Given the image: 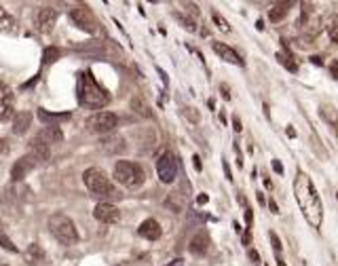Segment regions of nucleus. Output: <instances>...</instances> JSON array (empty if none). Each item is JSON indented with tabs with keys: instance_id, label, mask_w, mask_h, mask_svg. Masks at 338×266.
Masks as SVG:
<instances>
[{
	"instance_id": "obj_13",
	"label": "nucleus",
	"mask_w": 338,
	"mask_h": 266,
	"mask_svg": "<svg viewBox=\"0 0 338 266\" xmlns=\"http://www.w3.org/2000/svg\"><path fill=\"white\" fill-rule=\"evenodd\" d=\"M15 117L13 108V93L4 83H0V121H8Z\"/></svg>"
},
{
	"instance_id": "obj_23",
	"label": "nucleus",
	"mask_w": 338,
	"mask_h": 266,
	"mask_svg": "<svg viewBox=\"0 0 338 266\" xmlns=\"http://www.w3.org/2000/svg\"><path fill=\"white\" fill-rule=\"evenodd\" d=\"M277 59L290 70V72H296V70H298V64H296V61H292V55H290V53H277Z\"/></svg>"
},
{
	"instance_id": "obj_10",
	"label": "nucleus",
	"mask_w": 338,
	"mask_h": 266,
	"mask_svg": "<svg viewBox=\"0 0 338 266\" xmlns=\"http://www.w3.org/2000/svg\"><path fill=\"white\" fill-rule=\"evenodd\" d=\"M211 49H213V53L220 57V59H224V61H228V64H235V66H243L245 61L241 59V55L233 49V47H228L226 42H218V40H213L211 42Z\"/></svg>"
},
{
	"instance_id": "obj_33",
	"label": "nucleus",
	"mask_w": 338,
	"mask_h": 266,
	"mask_svg": "<svg viewBox=\"0 0 338 266\" xmlns=\"http://www.w3.org/2000/svg\"><path fill=\"white\" fill-rule=\"evenodd\" d=\"M245 220H247V226H252V209L247 203H245Z\"/></svg>"
},
{
	"instance_id": "obj_31",
	"label": "nucleus",
	"mask_w": 338,
	"mask_h": 266,
	"mask_svg": "<svg viewBox=\"0 0 338 266\" xmlns=\"http://www.w3.org/2000/svg\"><path fill=\"white\" fill-rule=\"evenodd\" d=\"M184 117H188L190 123H199V112H194V108H184Z\"/></svg>"
},
{
	"instance_id": "obj_40",
	"label": "nucleus",
	"mask_w": 338,
	"mask_h": 266,
	"mask_svg": "<svg viewBox=\"0 0 338 266\" xmlns=\"http://www.w3.org/2000/svg\"><path fill=\"white\" fill-rule=\"evenodd\" d=\"M250 243H252V233L247 230V233L243 235V245H250Z\"/></svg>"
},
{
	"instance_id": "obj_7",
	"label": "nucleus",
	"mask_w": 338,
	"mask_h": 266,
	"mask_svg": "<svg viewBox=\"0 0 338 266\" xmlns=\"http://www.w3.org/2000/svg\"><path fill=\"white\" fill-rule=\"evenodd\" d=\"M157 175L163 184H171L177 175V158L171 152H163L157 161Z\"/></svg>"
},
{
	"instance_id": "obj_26",
	"label": "nucleus",
	"mask_w": 338,
	"mask_h": 266,
	"mask_svg": "<svg viewBox=\"0 0 338 266\" xmlns=\"http://www.w3.org/2000/svg\"><path fill=\"white\" fill-rule=\"evenodd\" d=\"M328 34H330V38L338 44V15H334L330 19V25H328Z\"/></svg>"
},
{
	"instance_id": "obj_34",
	"label": "nucleus",
	"mask_w": 338,
	"mask_h": 266,
	"mask_svg": "<svg viewBox=\"0 0 338 266\" xmlns=\"http://www.w3.org/2000/svg\"><path fill=\"white\" fill-rule=\"evenodd\" d=\"M330 70H332V76L338 81V61H330Z\"/></svg>"
},
{
	"instance_id": "obj_15",
	"label": "nucleus",
	"mask_w": 338,
	"mask_h": 266,
	"mask_svg": "<svg viewBox=\"0 0 338 266\" xmlns=\"http://www.w3.org/2000/svg\"><path fill=\"white\" fill-rule=\"evenodd\" d=\"M138 235H140L142 239H146V241H157V239H161L163 228H161V224H159L155 218H148V220H144V222L140 224Z\"/></svg>"
},
{
	"instance_id": "obj_29",
	"label": "nucleus",
	"mask_w": 338,
	"mask_h": 266,
	"mask_svg": "<svg viewBox=\"0 0 338 266\" xmlns=\"http://www.w3.org/2000/svg\"><path fill=\"white\" fill-rule=\"evenodd\" d=\"M175 17L184 23V28H186V30H190V32L197 30V25H194V21H192V19H188V17H182V15H175Z\"/></svg>"
},
{
	"instance_id": "obj_44",
	"label": "nucleus",
	"mask_w": 338,
	"mask_h": 266,
	"mask_svg": "<svg viewBox=\"0 0 338 266\" xmlns=\"http://www.w3.org/2000/svg\"><path fill=\"white\" fill-rule=\"evenodd\" d=\"M4 19H6V13H4V8H2V6H0V23H2Z\"/></svg>"
},
{
	"instance_id": "obj_48",
	"label": "nucleus",
	"mask_w": 338,
	"mask_h": 266,
	"mask_svg": "<svg viewBox=\"0 0 338 266\" xmlns=\"http://www.w3.org/2000/svg\"><path fill=\"white\" fill-rule=\"evenodd\" d=\"M277 264H279V266H286V262H283V260L279 258V256H277Z\"/></svg>"
},
{
	"instance_id": "obj_39",
	"label": "nucleus",
	"mask_w": 338,
	"mask_h": 266,
	"mask_svg": "<svg viewBox=\"0 0 338 266\" xmlns=\"http://www.w3.org/2000/svg\"><path fill=\"white\" fill-rule=\"evenodd\" d=\"M192 165H194V169L201 171V158L199 156H192Z\"/></svg>"
},
{
	"instance_id": "obj_17",
	"label": "nucleus",
	"mask_w": 338,
	"mask_h": 266,
	"mask_svg": "<svg viewBox=\"0 0 338 266\" xmlns=\"http://www.w3.org/2000/svg\"><path fill=\"white\" fill-rule=\"evenodd\" d=\"M30 125H32V112L30 110H21L13 117V133L15 135H23Z\"/></svg>"
},
{
	"instance_id": "obj_1",
	"label": "nucleus",
	"mask_w": 338,
	"mask_h": 266,
	"mask_svg": "<svg viewBox=\"0 0 338 266\" xmlns=\"http://www.w3.org/2000/svg\"><path fill=\"white\" fill-rule=\"evenodd\" d=\"M294 197L296 203L302 211V216L313 228H319L324 222V205L322 199L317 194V188L311 182V177L305 171H298L296 180H294Z\"/></svg>"
},
{
	"instance_id": "obj_6",
	"label": "nucleus",
	"mask_w": 338,
	"mask_h": 266,
	"mask_svg": "<svg viewBox=\"0 0 338 266\" xmlns=\"http://www.w3.org/2000/svg\"><path fill=\"white\" fill-rule=\"evenodd\" d=\"M119 125V117L112 112H95L93 117H89L85 127L91 133H108Z\"/></svg>"
},
{
	"instance_id": "obj_25",
	"label": "nucleus",
	"mask_w": 338,
	"mask_h": 266,
	"mask_svg": "<svg viewBox=\"0 0 338 266\" xmlns=\"http://www.w3.org/2000/svg\"><path fill=\"white\" fill-rule=\"evenodd\" d=\"M211 19L216 21V25H218V28H220L222 32H230V25H228V21H226L224 17H222L218 11H211Z\"/></svg>"
},
{
	"instance_id": "obj_8",
	"label": "nucleus",
	"mask_w": 338,
	"mask_h": 266,
	"mask_svg": "<svg viewBox=\"0 0 338 266\" xmlns=\"http://www.w3.org/2000/svg\"><path fill=\"white\" fill-rule=\"evenodd\" d=\"M70 19H72L78 28L81 30H85V32H89V34H97V19H95V15L91 13V8L89 6H76V8H72L70 11Z\"/></svg>"
},
{
	"instance_id": "obj_22",
	"label": "nucleus",
	"mask_w": 338,
	"mask_h": 266,
	"mask_svg": "<svg viewBox=\"0 0 338 266\" xmlns=\"http://www.w3.org/2000/svg\"><path fill=\"white\" fill-rule=\"evenodd\" d=\"M0 245H2L6 252H13V254L17 252V247L13 245V241H11V239L6 237V233H4V224H2V222H0Z\"/></svg>"
},
{
	"instance_id": "obj_32",
	"label": "nucleus",
	"mask_w": 338,
	"mask_h": 266,
	"mask_svg": "<svg viewBox=\"0 0 338 266\" xmlns=\"http://www.w3.org/2000/svg\"><path fill=\"white\" fill-rule=\"evenodd\" d=\"M273 169L277 171V173H283V165H281V161H277V158H273Z\"/></svg>"
},
{
	"instance_id": "obj_20",
	"label": "nucleus",
	"mask_w": 338,
	"mask_h": 266,
	"mask_svg": "<svg viewBox=\"0 0 338 266\" xmlns=\"http://www.w3.org/2000/svg\"><path fill=\"white\" fill-rule=\"evenodd\" d=\"M290 6H294V2H277V4H273V8L269 11V17H271V21H281L283 17L288 15L290 11Z\"/></svg>"
},
{
	"instance_id": "obj_43",
	"label": "nucleus",
	"mask_w": 338,
	"mask_h": 266,
	"mask_svg": "<svg viewBox=\"0 0 338 266\" xmlns=\"http://www.w3.org/2000/svg\"><path fill=\"white\" fill-rule=\"evenodd\" d=\"M169 266H184V260H182V258H177V260H173Z\"/></svg>"
},
{
	"instance_id": "obj_35",
	"label": "nucleus",
	"mask_w": 338,
	"mask_h": 266,
	"mask_svg": "<svg viewBox=\"0 0 338 266\" xmlns=\"http://www.w3.org/2000/svg\"><path fill=\"white\" fill-rule=\"evenodd\" d=\"M250 260H252V262H256V264L260 262V256H258V252H256V250H250Z\"/></svg>"
},
{
	"instance_id": "obj_14",
	"label": "nucleus",
	"mask_w": 338,
	"mask_h": 266,
	"mask_svg": "<svg viewBox=\"0 0 338 266\" xmlns=\"http://www.w3.org/2000/svg\"><path fill=\"white\" fill-rule=\"evenodd\" d=\"M36 161L38 158L34 156V154H28V156H23V158H19L15 165H13V171H11V177H13V182H19V180H23L25 175H28L34 167H36Z\"/></svg>"
},
{
	"instance_id": "obj_4",
	"label": "nucleus",
	"mask_w": 338,
	"mask_h": 266,
	"mask_svg": "<svg viewBox=\"0 0 338 266\" xmlns=\"http://www.w3.org/2000/svg\"><path fill=\"white\" fill-rule=\"evenodd\" d=\"M114 180H117L119 184H123L125 188H140L146 180V173L138 163L119 161L117 165H114Z\"/></svg>"
},
{
	"instance_id": "obj_2",
	"label": "nucleus",
	"mask_w": 338,
	"mask_h": 266,
	"mask_svg": "<svg viewBox=\"0 0 338 266\" xmlns=\"http://www.w3.org/2000/svg\"><path fill=\"white\" fill-rule=\"evenodd\" d=\"M78 104L91 110H102L110 104L108 91L97 85L91 72H81L78 74Z\"/></svg>"
},
{
	"instance_id": "obj_12",
	"label": "nucleus",
	"mask_w": 338,
	"mask_h": 266,
	"mask_svg": "<svg viewBox=\"0 0 338 266\" xmlns=\"http://www.w3.org/2000/svg\"><path fill=\"white\" fill-rule=\"evenodd\" d=\"M30 146H32V150H34V156L38 158V161H44V158H49V154H51V139H49V135L44 133L42 129L34 135V139L30 141Z\"/></svg>"
},
{
	"instance_id": "obj_30",
	"label": "nucleus",
	"mask_w": 338,
	"mask_h": 266,
	"mask_svg": "<svg viewBox=\"0 0 338 266\" xmlns=\"http://www.w3.org/2000/svg\"><path fill=\"white\" fill-rule=\"evenodd\" d=\"M57 55H59L57 49H47V51H44V64H49V61H55Z\"/></svg>"
},
{
	"instance_id": "obj_38",
	"label": "nucleus",
	"mask_w": 338,
	"mask_h": 266,
	"mask_svg": "<svg viewBox=\"0 0 338 266\" xmlns=\"http://www.w3.org/2000/svg\"><path fill=\"white\" fill-rule=\"evenodd\" d=\"M233 129H235V131H237V133H239V131H241V129H243V127H241V121H239V119H237V117H235V119H233Z\"/></svg>"
},
{
	"instance_id": "obj_11",
	"label": "nucleus",
	"mask_w": 338,
	"mask_h": 266,
	"mask_svg": "<svg viewBox=\"0 0 338 266\" xmlns=\"http://www.w3.org/2000/svg\"><path fill=\"white\" fill-rule=\"evenodd\" d=\"M57 21V11L51 6H42L36 13V30L42 34H49L53 30V25Z\"/></svg>"
},
{
	"instance_id": "obj_16",
	"label": "nucleus",
	"mask_w": 338,
	"mask_h": 266,
	"mask_svg": "<svg viewBox=\"0 0 338 266\" xmlns=\"http://www.w3.org/2000/svg\"><path fill=\"white\" fill-rule=\"evenodd\" d=\"M207 250H209V235L207 233H197L192 239H190V243H188V252L192 254V256H205L207 254Z\"/></svg>"
},
{
	"instance_id": "obj_45",
	"label": "nucleus",
	"mask_w": 338,
	"mask_h": 266,
	"mask_svg": "<svg viewBox=\"0 0 338 266\" xmlns=\"http://www.w3.org/2000/svg\"><path fill=\"white\" fill-rule=\"evenodd\" d=\"M258 201H260V205H264V194L262 192H258Z\"/></svg>"
},
{
	"instance_id": "obj_46",
	"label": "nucleus",
	"mask_w": 338,
	"mask_h": 266,
	"mask_svg": "<svg viewBox=\"0 0 338 266\" xmlns=\"http://www.w3.org/2000/svg\"><path fill=\"white\" fill-rule=\"evenodd\" d=\"M256 28H258V30H264V21L260 19V21H258V23H256Z\"/></svg>"
},
{
	"instance_id": "obj_18",
	"label": "nucleus",
	"mask_w": 338,
	"mask_h": 266,
	"mask_svg": "<svg viewBox=\"0 0 338 266\" xmlns=\"http://www.w3.org/2000/svg\"><path fill=\"white\" fill-rule=\"evenodd\" d=\"M102 148L106 150V152H110V154L125 152V150H127V146H125V137H121V135L106 137V139H102Z\"/></svg>"
},
{
	"instance_id": "obj_37",
	"label": "nucleus",
	"mask_w": 338,
	"mask_h": 266,
	"mask_svg": "<svg viewBox=\"0 0 338 266\" xmlns=\"http://www.w3.org/2000/svg\"><path fill=\"white\" fill-rule=\"evenodd\" d=\"M220 91H222V97H224V100H230V93H228V87H226V85H222Z\"/></svg>"
},
{
	"instance_id": "obj_24",
	"label": "nucleus",
	"mask_w": 338,
	"mask_h": 266,
	"mask_svg": "<svg viewBox=\"0 0 338 266\" xmlns=\"http://www.w3.org/2000/svg\"><path fill=\"white\" fill-rule=\"evenodd\" d=\"M38 117L42 119V121H66V119H70V112H64V114H47L42 108L38 110Z\"/></svg>"
},
{
	"instance_id": "obj_21",
	"label": "nucleus",
	"mask_w": 338,
	"mask_h": 266,
	"mask_svg": "<svg viewBox=\"0 0 338 266\" xmlns=\"http://www.w3.org/2000/svg\"><path fill=\"white\" fill-rule=\"evenodd\" d=\"M131 110L133 112H138L140 117H144V119H150L153 117V112H150V108H148V104L142 100V97H138V95H133L131 97Z\"/></svg>"
},
{
	"instance_id": "obj_41",
	"label": "nucleus",
	"mask_w": 338,
	"mask_h": 266,
	"mask_svg": "<svg viewBox=\"0 0 338 266\" xmlns=\"http://www.w3.org/2000/svg\"><path fill=\"white\" fill-rule=\"evenodd\" d=\"M207 201H209L207 194H199V197H197V203H199V205H203V203H207Z\"/></svg>"
},
{
	"instance_id": "obj_3",
	"label": "nucleus",
	"mask_w": 338,
	"mask_h": 266,
	"mask_svg": "<svg viewBox=\"0 0 338 266\" xmlns=\"http://www.w3.org/2000/svg\"><path fill=\"white\" fill-rule=\"evenodd\" d=\"M83 182L89 188V192L95 194L100 199H119V190L114 188V184L110 182V177L106 175L102 169L97 167H91L83 173Z\"/></svg>"
},
{
	"instance_id": "obj_47",
	"label": "nucleus",
	"mask_w": 338,
	"mask_h": 266,
	"mask_svg": "<svg viewBox=\"0 0 338 266\" xmlns=\"http://www.w3.org/2000/svg\"><path fill=\"white\" fill-rule=\"evenodd\" d=\"M288 135H290V137H294V135H296V131L292 129V127H288Z\"/></svg>"
},
{
	"instance_id": "obj_36",
	"label": "nucleus",
	"mask_w": 338,
	"mask_h": 266,
	"mask_svg": "<svg viewBox=\"0 0 338 266\" xmlns=\"http://www.w3.org/2000/svg\"><path fill=\"white\" fill-rule=\"evenodd\" d=\"M269 209H271V214H279V207L275 201H269Z\"/></svg>"
},
{
	"instance_id": "obj_42",
	"label": "nucleus",
	"mask_w": 338,
	"mask_h": 266,
	"mask_svg": "<svg viewBox=\"0 0 338 266\" xmlns=\"http://www.w3.org/2000/svg\"><path fill=\"white\" fill-rule=\"evenodd\" d=\"M311 64H317V66H322L324 61H322V57H317V55H315V57H311Z\"/></svg>"
},
{
	"instance_id": "obj_9",
	"label": "nucleus",
	"mask_w": 338,
	"mask_h": 266,
	"mask_svg": "<svg viewBox=\"0 0 338 266\" xmlns=\"http://www.w3.org/2000/svg\"><path fill=\"white\" fill-rule=\"evenodd\" d=\"M93 216L97 222H102V224H117L121 220V211H119V207H114L112 203L104 201L93 209Z\"/></svg>"
},
{
	"instance_id": "obj_27",
	"label": "nucleus",
	"mask_w": 338,
	"mask_h": 266,
	"mask_svg": "<svg viewBox=\"0 0 338 266\" xmlns=\"http://www.w3.org/2000/svg\"><path fill=\"white\" fill-rule=\"evenodd\" d=\"M322 114H324V119H326V121H332V123H336V121H338L334 108H328V106H324V108H322Z\"/></svg>"
},
{
	"instance_id": "obj_5",
	"label": "nucleus",
	"mask_w": 338,
	"mask_h": 266,
	"mask_svg": "<svg viewBox=\"0 0 338 266\" xmlns=\"http://www.w3.org/2000/svg\"><path fill=\"white\" fill-rule=\"evenodd\" d=\"M49 230L61 245H74L78 241V233H76L74 222L64 214H55V216L49 218Z\"/></svg>"
},
{
	"instance_id": "obj_28",
	"label": "nucleus",
	"mask_w": 338,
	"mask_h": 266,
	"mask_svg": "<svg viewBox=\"0 0 338 266\" xmlns=\"http://www.w3.org/2000/svg\"><path fill=\"white\" fill-rule=\"evenodd\" d=\"M269 239H271V245H273V250H275V254H281V241H279V237L275 235V233H271L269 235Z\"/></svg>"
},
{
	"instance_id": "obj_19",
	"label": "nucleus",
	"mask_w": 338,
	"mask_h": 266,
	"mask_svg": "<svg viewBox=\"0 0 338 266\" xmlns=\"http://www.w3.org/2000/svg\"><path fill=\"white\" fill-rule=\"evenodd\" d=\"M23 260L28 262V264H36V262H42L44 260V252H42V247L38 243H32L28 250L23 252Z\"/></svg>"
}]
</instances>
